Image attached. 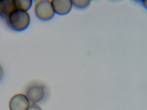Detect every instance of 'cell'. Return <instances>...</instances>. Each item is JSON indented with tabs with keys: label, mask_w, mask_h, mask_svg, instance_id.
I'll list each match as a JSON object with an SVG mask.
<instances>
[{
	"label": "cell",
	"mask_w": 147,
	"mask_h": 110,
	"mask_svg": "<svg viewBox=\"0 0 147 110\" xmlns=\"http://www.w3.org/2000/svg\"><path fill=\"white\" fill-rule=\"evenodd\" d=\"M3 69L2 67L0 65V81L1 80L2 78L3 77Z\"/></svg>",
	"instance_id": "obj_11"
},
{
	"label": "cell",
	"mask_w": 147,
	"mask_h": 110,
	"mask_svg": "<svg viewBox=\"0 0 147 110\" xmlns=\"http://www.w3.org/2000/svg\"><path fill=\"white\" fill-rule=\"evenodd\" d=\"M72 5L76 8L84 9L89 7L91 1L89 0H76L71 1Z\"/></svg>",
	"instance_id": "obj_8"
},
{
	"label": "cell",
	"mask_w": 147,
	"mask_h": 110,
	"mask_svg": "<svg viewBox=\"0 0 147 110\" xmlns=\"http://www.w3.org/2000/svg\"><path fill=\"white\" fill-rule=\"evenodd\" d=\"M52 4L55 13L59 15H65L72 9L71 1L69 0H52Z\"/></svg>",
	"instance_id": "obj_5"
},
{
	"label": "cell",
	"mask_w": 147,
	"mask_h": 110,
	"mask_svg": "<svg viewBox=\"0 0 147 110\" xmlns=\"http://www.w3.org/2000/svg\"><path fill=\"white\" fill-rule=\"evenodd\" d=\"M31 105L25 94L18 93L10 98L9 103V110H27Z\"/></svg>",
	"instance_id": "obj_4"
},
{
	"label": "cell",
	"mask_w": 147,
	"mask_h": 110,
	"mask_svg": "<svg viewBox=\"0 0 147 110\" xmlns=\"http://www.w3.org/2000/svg\"><path fill=\"white\" fill-rule=\"evenodd\" d=\"M47 93L48 91L45 84L40 82H34L28 86L24 94L31 103L37 104L46 99Z\"/></svg>",
	"instance_id": "obj_2"
},
{
	"label": "cell",
	"mask_w": 147,
	"mask_h": 110,
	"mask_svg": "<svg viewBox=\"0 0 147 110\" xmlns=\"http://www.w3.org/2000/svg\"><path fill=\"white\" fill-rule=\"evenodd\" d=\"M15 9L28 11L32 7L33 1L32 0H13Z\"/></svg>",
	"instance_id": "obj_7"
},
{
	"label": "cell",
	"mask_w": 147,
	"mask_h": 110,
	"mask_svg": "<svg viewBox=\"0 0 147 110\" xmlns=\"http://www.w3.org/2000/svg\"><path fill=\"white\" fill-rule=\"evenodd\" d=\"M51 0H37L34 2V11L36 16L44 21L51 20L55 15Z\"/></svg>",
	"instance_id": "obj_3"
},
{
	"label": "cell",
	"mask_w": 147,
	"mask_h": 110,
	"mask_svg": "<svg viewBox=\"0 0 147 110\" xmlns=\"http://www.w3.org/2000/svg\"><path fill=\"white\" fill-rule=\"evenodd\" d=\"M27 110H42V109L36 104L31 103Z\"/></svg>",
	"instance_id": "obj_10"
},
{
	"label": "cell",
	"mask_w": 147,
	"mask_h": 110,
	"mask_svg": "<svg viewBox=\"0 0 147 110\" xmlns=\"http://www.w3.org/2000/svg\"><path fill=\"white\" fill-rule=\"evenodd\" d=\"M14 9L13 0L0 1V18L6 20L8 15Z\"/></svg>",
	"instance_id": "obj_6"
},
{
	"label": "cell",
	"mask_w": 147,
	"mask_h": 110,
	"mask_svg": "<svg viewBox=\"0 0 147 110\" xmlns=\"http://www.w3.org/2000/svg\"><path fill=\"white\" fill-rule=\"evenodd\" d=\"M134 1L136 4L142 7L147 11V0H134Z\"/></svg>",
	"instance_id": "obj_9"
},
{
	"label": "cell",
	"mask_w": 147,
	"mask_h": 110,
	"mask_svg": "<svg viewBox=\"0 0 147 110\" xmlns=\"http://www.w3.org/2000/svg\"><path fill=\"white\" fill-rule=\"evenodd\" d=\"M8 26L16 32H22L26 29L31 22V17L28 11L14 9L6 18Z\"/></svg>",
	"instance_id": "obj_1"
}]
</instances>
